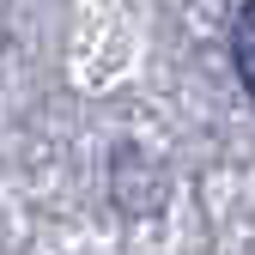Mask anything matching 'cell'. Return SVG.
Listing matches in <instances>:
<instances>
[{
    "mask_svg": "<svg viewBox=\"0 0 255 255\" xmlns=\"http://www.w3.org/2000/svg\"><path fill=\"white\" fill-rule=\"evenodd\" d=\"M231 61H237V79L249 91V104H255V0L237 6V18H231Z\"/></svg>",
    "mask_w": 255,
    "mask_h": 255,
    "instance_id": "obj_1",
    "label": "cell"
}]
</instances>
